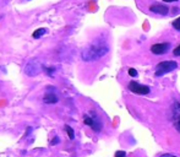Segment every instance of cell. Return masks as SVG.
<instances>
[{"mask_svg": "<svg viewBox=\"0 0 180 157\" xmlns=\"http://www.w3.org/2000/svg\"><path fill=\"white\" fill-rule=\"evenodd\" d=\"M109 52V47L103 41H96L81 52V58L84 61H94L104 57Z\"/></svg>", "mask_w": 180, "mask_h": 157, "instance_id": "obj_1", "label": "cell"}, {"mask_svg": "<svg viewBox=\"0 0 180 157\" xmlns=\"http://www.w3.org/2000/svg\"><path fill=\"white\" fill-rule=\"evenodd\" d=\"M42 71H43V65H42L41 60H38L37 58L31 59L25 65V74L29 77H34V76L39 75Z\"/></svg>", "mask_w": 180, "mask_h": 157, "instance_id": "obj_2", "label": "cell"}, {"mask_svg": "<svg viewBox=\"0 0 180 157\" xmlns=\"http://www.w3.org/2000/svg\"><path fill=\"white\" fill-rule=\"evenodd\" d=\"M84 123H85L86 125H88L93 131H97V133L100 131L102 128H103V124H102L99 117H98L93 111H91L87 114L84 116Z\"/></svg>", "mask_w": 180, "mask_h": 157, "instance_id": "obj_3", "label": "cell"}, {"mask_svg": "<svg viewBox=\"0 0 180 157\" xmlns=\"http://www.w3.org/2000/svg\"><path fill=\"white\" fill-rule=\"evenodd\" d=\"M178 68L177 61L174 60H167V61H161L156 66V76H162L164 74H168Z\"/></svg>", "mask_w": 180, "mask_h": 157, "instance_id": "obj_4", "label": "cell"}, {"mask_svg": "<svg viewBox=\"0 0 180 157\" xmlns=\"http://www.w3.org/2000/svg\"><path fill=\"white\" fill-rule=\"evenodd\" d=\"M47 92L43 97V102L47 103V104H54L59 101V97L57 95V88L53 87V86H47Z\"/></svg>", "mask_w": 180, "mask_h": 157, "instance_id": "obj_5", "label": "cell"}, {"mask_svg": "<svg viewBox=\"0 0 180 157\" xmlns=\"http://www.w3.org/2000/svg\"><path fill=\"white\" fill-rule=\"evenodd\" d=\"M172 122L177 131L180 133V102H174L172 106Z\"/></svg>", "mask_w": 180, "mask_h": 157, "instance_id": "obj_6", "label": "cell"}, {"mask_svg": "<svg viewBox=\"0 0 180 157\" xmlns=\"http://www.w3.org/2000/svg\"><path fill=\"white\" fill-rule=\"evenodd\" d=\"M129 90L134 93H137V95H148L150 93V87L146 86V85H141L136 81H130L129 84Z\"/></svg>", "mask_w": 180, "mask_h": 157, "instance_id": "obj_7", "label": "cell"}, {"mask_svg": "<svg viewBox=\"0 0 180 157\" xmlns=\"http://www.w3.org/2000/svg\"><path fill=\"white\" fill-rule=\"evenodd\" d=\"M170 48V44L168 42H164V43H156L151 47V52L153 54H157V55H162V54H166Z\"/></svg>", "mask_w": 180, "mask_h": 157, "instance_id": "obj_8", "label": "cell"}, {"mask_svg": "<svg viewBox=\"0 0 180 157\" xmlns=\"http://www.w3.org/2000/svg\"><path fill=\"white\" fill-rule=\"evenodd\" d=\"M150 11L153 14H159V15H167L169 12V9L166 5L162 4H153L150 6Z\"/></svg>", "mask_w": 180, "mask_h": 157, "instance_id": "obj_9", "label": "cell"}, {"mask_svg": "<svg viewBox=\"0 0 180 157\" xmlns=\"http://www.w3.org/2000/svg\"><path fill=\"white\" fill-rule=\"evenodd\" d=\"M45 33H47V28H38V29H36V31L32 33V37L36 38V39H38V38L43 37Z\"/></svg>", "mask_w": 180, "mask_h": 157, "instance_id": "obj_10", "label": "cell"}, {"mask_svg": "<svg viewBox=\"0 0 180 157\" xmlns=\"http://www.w3.org/2000/svg\"><path fill=\"white\" fill-rule=\"evenodd\" d=\"M43 70L45 71V74L48 75V76H53V74L55 73V68L54 66H43Z\"/></svg>", "mask_w": 180, "mask_h": 157, "instance_id": "obj_11", "label": "cell"}, {"mask_svg": "<svg viewBox=\"0 0 180 157\" xmlns=\"http://www.w3.org/2000/svg\"><path fill=\"white\" fill-rule=\"evenodd\" d=\"M65 130H66V133H68V135H69V139H70V140H74V139H75L74 129H72L70 125H66V127H65Z\"/></svg>", "mask_w": 180, "mask_h": 157, "instance_id": "obj_12", "label": "cell"}, {"mask_svg": "<svg viewBox=\"0 0 180 157\" xmlns=\"http://www.w3.org/2000/svg\"><path fill=\"white\" fill-rule=\"evenodd\" d=\"M173 27H174L177 31H180V17L175 18V20L173 21Z\"/></svg>", "mask_w": 180, "mask_h": 157, "instance_id": "obj_13", "label": "cell"}, {"mask_svg": "<svg viewBox=\"0 0 180 157\" xmlns=\"http://www.w3.org/2000/svg\"><path fill=\"white\" fill-rule=\"evenodd\" d=\"M129 75L132 76V77H136L137 76V71L135 69H129Z\"/></svg>", "mask_w": 180, "mask_h": 157, "instance_id": "obj_14", "label": "cell"}, {"mask_svg": "<svg viewBox=\"0 0 180 157\" xmlns=\"http://www.w3.org/2000/svg\"><path fill=\"white\" fill-rule=\"evenodd\" d=\"M115 157H126V154H125V151H116Z\"/></svg>", "mask_w": 180, "mask_h": 157, "instance_id": "obj_15", "label": "cell"}, {"mask_svg": "<svg viewBox=\"0 0 180 157\" xmlns=\"http://www.w3.org/2000/svg\"><path fill=\"white\" fill-rule=\"evenodd\" d=\"M173 53H174L175 57H180V44L178 45V47H175V49L173 50Z\"/></svg>", "mask_w": 180, "mask_h": 157, "instance_id": "obj_16", "label": "cell"}, {"mask_svg": "<svg viewBox=\"0 0 180 157\" xmlns=\"http://www.w3.org/2000/svg\"><path fill=\"white\" fill-rule=\"evenodd\" d=\"M58 143H59V138H58V136H55V139H54L50 144H52V145H55V144H58Z\"/></svg>", "mask_w": 180, "mask_h": 157, "instance_id": "obj_17", "label": "cell"}, {"mask_svg": "<svg viewBox=\"0 0 180 157\" xmlns=\"http://www.w3.org/2000/svg\"><path fill=\"white\" fill-rule=\"evenodd\" d=\"M161 157H178V156H175V155H172V154H164V155H162Z\"/></svg>", "mask_w": 180, "mask_h": 157, "instance_id": "obj_18", "label": "cell"}, {"mask_svg": "<svg viewBox=\"0 0 180 157\" xmlns=\"http://www.w3.org/2000/svg\"><path fill=\"white\" fill-rule=\"evenodd\" d=\"M164 2H174V1H178V0H163Z\"/></svg>", "mask_w": 180, "mask_h": 157, "instance_id": "obj_19", "label": "cell"}, {"mask_svg": "<svg viewBox=\"0 0 180 157\" xmlns=\"http://www.w3.org/2000/svg\"><path fill=\"white\" fill-rule=\"evenodd\" d=\"M1 17H2V16H0V18H1Z\"/></svg>", "mask_w": 180, "mask_h": 157, "instance_id": "obj_20", "label": "cell"}, {"mask_svg": "<svg viewBox=\"0 0 180 157\" xmlns=\"http://www.w3.org/2000/svg\"><path fill=\"white\" fill-rule=\"evenodd\" d=\"M28 1H29V0H28Z\"/></svg>", "mask_w": 180, "mask_h": 157, "instance_id": "obj_21", "label": "cell"}]
</instances>
